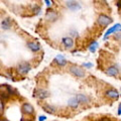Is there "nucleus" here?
<instances>
[{"instance_id": "nucleus-25", "label": "nucleus", "mask_w": 121, "mask_h": 121, "mask_svg": "<svg viewBox=\"0 0 121 121\" xmlns=\"http://www.w3.org/2000/svg\"><path fill=\"white\" fill-rule=\"evenodd\" d=\"M44 2H45V4H47L48 6H51V2H50V0H44Z\"/></svg>"}, {"instance_id": "nucleus-24", "label": "nucleus", "mask_w": 121, "mask_h": 121, "mask_svg": "<svg viewBox=\"0 0 121 121\" xmlns=\"http://www.w3.org/2000/svg\"><path fill=\"white\" fill-rule=\"evenodd\" d=\"M118 115H121V103L119 104V107H118Z\"/></svg>"}, {"instance_id": "nucleus-26", "label": "nucleus", "mask_w": 121, "mask_h": 121, "mask_svg": "<svg viewBox=\"0 0 121 121\" xmlns=\"http://www.w3.org/2000/svg\"><path fill=\"white\" fill-rule=\"evenodd\" d=\"M101 121H110V120H109L108 118H106V117H104V118H102V120Z\"/></svg>"}, {"instance_id": "nucleus-6", "label": "nucleus", "mask_w": 121, "mask_h": 121, "mask_svg": "<svg viewBox=\"0 0 121 121\" xmlns=\"http://www.w3.org/2000/svg\"><path fill=\"white\" fill-rule=\"evenodd\" d=\"M59 15L58 13L54 11L52 9H48L47 13H45V18H47V20H50V21H56L58 19Z\"/></svg>"}, {"instance_id": "nucleus-23", "label": "nucleus", "mask_w": 121, "mask_h": 121, "mask_svg": "<svg viewBox=\"0 0 121 121\" xmlns=\"http://www.w3.org/2000/svg\"><path fill=\"white\" fill-rule=\"evenodd\" d=\"M115 39H121V32L117 33L116 36H115Z\"/></svg>"}, {"instance_id": "nucleus-21", "label": "nucleus", "mask_w": 121, "mask_h": 121, "mask_svg": "<svg viewBox=\"0 0 121 121\" xmlns=\"http://www.w3.org/2000/svg\"><path fill=\"white\" fill-rule=\"evenodd\" d=\"M3 109H4V104H3V99H1L0 101V112H3Z\"/></svg>"}, {"instance_id": "nucleus-22", "label": "nucleus", "mask_w": 121, "mask_h": 121, "mask_svg": "<svg viewBox=\"0 0 121 121\" xmlns=\"http://www.w3.org/2000/svg\"><path fill=\"white\" fill-rule=\"evenodd\" d=\"M45 119H47V117L43 116V115H41V116L39 117V121H44Z\"/></svg>"}, {"instance_id": "nucleus-17", "label": "nucleus", "mask_w": 121, "mask_h": 121, "mask_svg": "<svg viewBox=\"0 0 121 121\" xmlns=\"http://www.w3.org/2000/svg\"><path fill=\"white\" fill-rule=\"evenodd\" d=\"M68 105L72 108H77L79 105V102L77 100V98H71V99L68 101Z\"/></svg>"}, {"instance_id": "nucleus-10", "label": "nucleus", "mask_w": 121, "mask_h": 121, "mask_svg": "<svg viewBox=\"0 0 121 121\" xmlns=\"http://www.w3.org/2000/svg\"><path fill=\"white\" fill-rule=\"evenodd\" d=\"M106 96L110 99H118L119 98V93L116 90H108L106 92Z\"/></svg>"}, {"instance_id": "nucleus-16", "label": "nucleus", "mask_w": 121, "mask_h": 121, "mask_svg": "<svg viewBox=\"0 0 121 121\" xmlns=\"http://www.w3.org/2000/svg\"><path fill=\"white\" fill-rule=\"evenodd\" d=\"M27 45H28V48H29L32 52H37V51H39V48H40L39 43H28Z\"/></svg>"}, {"instance_id": "nucleus-27", "label": "nucleus", "mask_w": 121, "mask_h": 121, "mask_svg": "<svg viewBox=\"0 0 121 121\" xmlns=\"http://www.w3.org/2000/svg\"><path fill=\"white\" fill-rule=\"evenodd\" d=\"M1 121H7V120H1Z\"/></svg>"}, {"instance_id": "nucleus-11", "label": "nucleus", "mask_w": 121, "mask_h": 121, "mask_svg": "<svg viewBox=\"0 0 121 121\" xmlns=\"http://www.w3.org/2000/svg\"><path fill=\"white\" fill-rule=\"evenodd\" d=\"M55 60H56V63L58 64V65H60V66H65L66 64H67V60H66V59H65V56H64L63 55H58L56 56V59H55Z\"/></svg>"}, {"instance_id": "nucleus-15", "label": "nucleus", "mask_w": 121, "mask_h": 121, "mask_svg": "<svg viewBox=\"0 0 121 121\" xmlns=\"http://www.w3.org/2000/svg\"><path fill=\"white\" fill-rule=\"evenodd\" d=\"M43 110H44L45 112L50 113V114L56 112V108L54 107V106H51V105H48V104H44V105L43 106Z\"/></svg>"}, {"instance_id": "nucleus-7", "label": "nucleus", "mask_w": 121, "mask_h": 121, "mask_svg": "<svg viewBox=\"0 0 121 121\" xmlns=\"http://www.w3.org/2000/svg\"><path fill=\"white\" fill-rule=\"evenodd\" d=\"M21 112L23 113V114H27V115H30L32 114L33 112H35V109L30 104L28 103H24L23 105L21 106Z\"/></svg>"}, {"instance_id": "nucleus-2", "label": "nucleus", "mask_w": 121, "mask_h": 121, "mask_svg": "<svg viewBox=\"0 0 121 121\" xmlns=\"http://www.w3.org/2000/svg\"><path fill=\"white\" fill-rule=\"evenodd\" d=\"M70 72L74 76H76V77H79V78L85 77V71L83 69H81V68H79V67H71Z\"/></svg>"}, {"instance_id": "nucleus-8", "label": "nucleus", "mask_w": 121, "mask_h": 121, "mask_svg": "<svg viewBox=\"0 0 121 121\" xmlns=\"http://www.w3.org/2000/svg\"><path fill=\"white\" fill-rule=\"evenodd\" d=\"M115 31H121V24L120 23H117V24H114L112 26V27L109 28L107 31H106L105 35H104V39H107V37L109 35H111V33L115 32Z\"/></svg>"}, {"instance_id": "nucleus-13", "label": "nucleus", "mask_w": 121, "mask_h": 121, "mask_svg": "<svg viewBox=\"0 0 121 121\" xmlns=\"http://www.w3.org/2000/svg\"><path fill=\"white\" fill-rule=\"evenodd\" d=\"M11 26V19L10 18H5L1 22V27L3 29H9Z\"/></svg>"}, {"instance_id": "nucleus-5", "label": "nucleus", "mask_w": 121, "mask_h": 121, "mask_svg": "<svg viewBox=\"0 0 121 121\" xmlns=\"http://www.w3.org/2000/svg\"><path fill=\"white\" fill-rule=\"evenodd\" d=\"M67 7L72 11H77V10H80L81 9V5L79 4L77 1L75 0H70V1H67Z\"/></svg>"}, {"instance_id": "nucleus-1", "label": "nucleus", "mask_w": 121, "mask_h": 121, "mask_svg": "<svg viewBox=\"0 0 121 121\" xmlns=\"http://www.w3.org/2000/svg\"><path fill=\"white\" fill-rule=\"evenodd\" d=\"M0 92H1V99H3V98H4V99H7L11 94H13L12 93L13 89L11 88L9 85L4 84V85L0 86Z\"/></svg>"}, {"instance_id": "nucleus-18", "label": "nucleus", "mask_w": 121, "mask_h": 121, "mask_svg": "<svg viewBox=\"0 0 121 121\" xmlns=\"http://www.w3.org/2000/svg\"><path fill=\"white\" fill-rule=\"evenodd\" d=\"M76 98H77L78 102H81V103H87V102L89 101V98L85 95H83V94H78V95L76 96Z\"/></svg>"}, {"instance_id": "nucleus-9", "label": "nucleus", "mask_w": 121, "mask_h": 121, "mask_svg": "<svg viewBox=\"0 0 121 121\" xmlns=\"http://www.w3.org/2000/svg\"><path fill=\"white\" fill-rule=\"evenodd\" d=\"M98 22H99L101 25L106 26V25H108L109 23H111L112 19H111L110 17H108V16H106V15H104V14H101L100 16L98 17Z\"/></svg>"}, {"instance_id": "nucleus-20", "label": "nucleus", "mask_w": 121, "mask_h": 121, "mask_svg": "<svg viewBox=\"0 0 121 121\" xmlns=\"http://www.w3.org/2000/svg\"><path fill=\"white\" fill-rule=\"evenodd\" d=\"M92 64L91 63H84L83 64V67H85V68H88V69H90V68H92Z\"/></svg>"}, {"instance_id": "nucleus-3", "label": "nucleus", "mask_w": 121, "mask_h": 121, "mask_svg": "<svg viewBox=\"0 0 121 121\" xmlns=\"http://www.w3.org/2000/svg\"><path fill=\"white\" fill-rule=\"evenodd\" d=\"M35 97L39 99H45V98L50 97V93L44 89H37L35 91Z\"/></svg>"}, {"instance_id": "nucleus-4", "label": "nucleus", "mask_w": 121, "mask_h": 121, "mask_svg": "<svg viewBox=\"0 0 121 121\" xmlns=\"http://www.w3.org/2000/svg\"><path fill=\"white\" fill-rule=\"evenodd\" d=\"M29 71H30V66L28 63H21L20 65H18V67H17V72L19 74H22V75L27 74Z\"/></svg>"}, {"instance_id": "nucleus-19", "label": "nucleus", "mask_w": 121, "mask_h": 121, "mask_svg": "<svg viewBox=\"0 0 121 121\" xmlns=\"http://www.w3.org/2000/svg\"><path fill=\"white\" fill-rule=\"evenodd\" d=\"M97 47H98V43H96V41H94V43H91V45H90V48H89L90 52H94L96 51Z\"/></svg>"}, {"instance_id": "nucleus-12", "label": "nucleus", "mask_w": 121, "mask_h": 121, "mask_svg": "<svg viewBox=\"0 0 121 121\" xmlns=\"http://www.w3.org/2000/svg\"><path fill=\"white\" fill-rule=\"evenodd\" d=\"M106 73H107L108 75H110V76L115 77V76H117L119 74V71H118V69H117L116 67H110V68H108V69H107Z\"/></svg>"}, {"instance_id": "nucleus-14", "label": "nucleus", "mask_w": 121, "mask_h": 121, "mask_svg": "<svg viewBox=\"0 0 121 121\" xmlns=\"http://www.w3.org/2000/svg\"><path fill=\"white\" fill-rule=\"evenodd\" d=\"M63 43L65 44V47L66 48H72L74 45V41L73 39H71V37H64L63 39Z\"/></svg>"}]
</instances>
